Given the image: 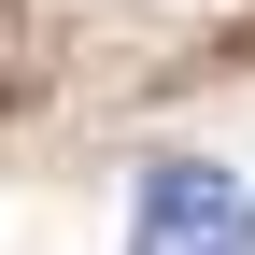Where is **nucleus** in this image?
Instances as JSON below:
<instances>
[{"mask_svg":"<svg viewBox=\"0 0 255 255\" xmlns=\"http://www.w3.org/2000/svg\"><path fill=\"white\" fill-rule=\"evenodd\" d=\"M128 255H255V184L213 156H156L128 184Z\"/></svg>","mask_w":255,"mask_h":255,"instance_id":"1","label":"nucleus"}]
</instances>
